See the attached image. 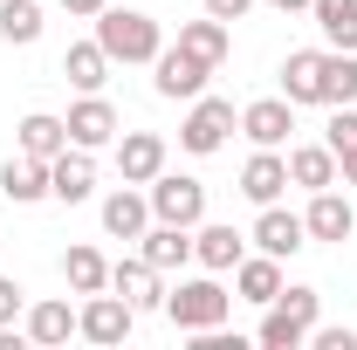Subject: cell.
I'll return each instance as SVG.
<instances>
[{
  "instance_id": "44dd1931",
  "label": "cell",
  "mask_w": 357,
  "mask_h": 350,
  "mask_svg": "<svg viewBox=\"0 0 357 350\" xmlns=\"http://www.w3.org/2000/svg\"><path fill=\"white\" fill-rule=\"evenodd\" d=\"M282 96L289 103H323V48H296L282 62Z\"/></svg>"
},
{
  "instance_id": "52a82bcc",
  "label": "cell",
  "mask_w": 357,
  "mask_h": 350,
  "mask_svg": "<svg viewBox=\"0 0 357 350\" xmlns=\"http://www.w3.org/2000/svg\"><path fill=\"white\" fill-rule=\"evenodd\" d=\"M206 76H213V62H199V55H185V48H158V62H151V89L158 96H172V103H192L199 89H206Z\"/></svg>"
},
{
  "instance_id": "4dcf8cb0",
  "label": "cell",
  "mask_w": 357,
  "mask_h": 350,
  "mask_svg": "<svg viewBox=\"0 0 357 350\" xmlns=\"http://www.w3.org/2000/svg\"><path fill=\"white\" fill-rule=\"evenodd\" d=\"M323 144H330V151H351V144H357V110H351V103H337V110H330Z\"/></svg>"
},
{
  "instance_id": "83f0119b",
  "label": "cell",
  "mask_w": 357,
  "mask_h": 350,
  "mask_svg": "<svg viewBox=\"0 0 357 350\" xmlns=\"http://www.w3.org/2000/svg\"><path fill=\"white\" fill-rule=\"evenodd\" d=\"M62 282H69L76 296H96V289H110V261H103L96 248H69V254H62Z\"/></svg>"
},
{
  "instance_id": "ba28073f",
  "label": "cell",
  "mask_w": 357,
  "mask_h": 350,
  "mask_svg": "<svg viewBox=\"0 0 357 350\" xmlns=\"http://www.w3.org/2000/svg\"><path fill=\"white\" fill-rule=\"evenodd\" d=\"M62 124H69V144H83V151H103V144H117V131H124L103 89H83V103H76Z\"/></svg>"
},
{
  "instance_id": "ffe728a7",
  "label": "cell",
  "mask_w": 357,
  "mask_h": 350,
  "mask_svg": "<svg viewBox=\"0 0 357 350\" xmlns=\"http://www.w3.org/2000/svg\"><path fill=\"white\" fill-rule=\"evenodd\" d=\"M234 289H241V303L268 309L275 296H282V261H275V254H241V268H234Z\"/></svg>"
},
{
  "instance_id": "30bf717a",
  "label": "cell",
  "mask_w": 357,
  "mask_h": 350,
  "mask_svg": "<svg viewBox=\"0 0 357 350\" xmlns=\"http://www.w3.org/2000/svg\"><path fill=\"white\" fill-rule=\"evenodd\" d=\"M241 254H248V234H234L227 220H199L192 227V261L206 268V275H234Z\"/></svg>"
},
{
  "instance_id": "7a4b0ae2",
  "label": "cell",
  "mask_w": 357,
  "mask_h": 350,
  "mask_svg": "<svg viewBox=\"0 0 357 350\" xmlns=\"http://www.w3.org/2000/svg\"><path fill=\"white\" fill-rule=\"evenodd\" d=\"M165 316H172V330H185V337H199V330H227L234 296H227L213 275H192V282L165 289Z\"/></svg>"
},
{
  "instance_id": "d590c367",
  "label": "cell",
  "mask_w": 357,
  "mask_h": 350,
  "mask_svg": "<svg viewBox=\"0 0 357 350\" xmlns=\"http://www.w3.org/2000/svg\"><path fill=\"white\" fill-rule=\"evenodd\" d=\"M337 178H344V185H357V144H351V151H337Z\"/></svg>"
},
{
  "instance_id": "603a6c76",
  "label": "cell",
  "mask_w": 357,
  "mask_h": 350,
  "mask_svg": "<svg viewBox=\"0 0 357 350\" xmlns=\"http://www.w3.org/2000/svg\"><path fill=\"white\" fill-rule=\"evenodd\" d=\"M289 185H303V192L337 185V151H330V144H296V151H289Z\"/></svg>"
},
{
  "instance_id": "f1b7e54d",
  "label": "cell",
  "mask_w": 357,
  "mask_h": 350,
  "mask_svg": "<svg viewBox=\"0 0 357 350\" xmlns=\"http://www.w3.org/2000/svg\"><path fill=\"white\" fill-rule=\"evenodd\" d=\"M62 76L76 89H103L110 83V55H103V42H76L69 55H62Z\"/></svg>"
},
{
  "instance_id": "277c9868",
  "label": "cell",
  "mask_w": 357,
  "mask_h": 350,
  "mask_svg": "<svg viewBox=\"0 0 357 350\" xmlns=\"http://www.w3.org/2000/svg\"><path fill=\"white\" fill-rule=\"evenodd\" d=\"M144 199H151V220H172V227H199L206 220V185L192 172H158L144 185Z\"/></svg>"
},
{
  "instance_id": "e0dca14e",
  "label": "cell",
  "mask_w": 357,
  "mask_h": 350,
  "mask_svg": "<svg viewBox=\"0 0 357 350\" xmlns=\"http://www.w3.org/2000/svg\"><path fill=\"white\" fill-rule=\"evenodd\" d=\"M241 192H248L255 206H275V199L289 192V158H282V151H261V144H255V158L241 165Z\"/></svg>"
},
{
  "instance_id": "4fadbf2b",
  "label": "cell",
  "mask_w": 357,
  "mask_h": 350,
  "mask_svg": "<svg viewBox=\"0 0 357 350\" xmlns=\"http://www.w3.org/2000/svg\"><path fill=\"white\" fill-rule=\"evenodd\" d=\"M117 172H124V185H151L165 172V137L158 131H124L117 137Z\"/></svg>"
},
{
  "instance_id": "d4e9b609",
  "label": "cell",
  "mask_w": 357,
  "mask_h": 350,
  "mask_svg": "<svg viewBox=\"0 0 357 350\" xmlns=\"http://www.w3.org/2000/svg\"><path fill=\"white\" fill-rule=\"evenodd\" d=\"M28 344H42V350H55V344H69L76 337V309L69 303H35L28 309V330H21Z\"/></svg>"
},
{
  "instance_id": "8fae6325",
  "label": "cell",
  "mask_w": 357,
  "mask_h": 350,
  "mask_svg": "<svg viewBox=\"0 0 357 350\" xmlns=\"http://www.w3.org/2000/svg\"><path fill=\"white\" fill-rule=\"evenodd\" d=\"M261 254H275V261H289V254H303L310 248V227H303V213H282V206H261V220H255V234H248Z\"/></svg>"
},
{
  "instance_id": "484cf974",
  "label": "cell",
  "mask_w": 357,
  "mask_h": 350,
  "mask_svg": "<svg viewBox=\"0 0 357 350\" xmlns=\"http://www.w3.org/2000/svg\"><path fill=\"white\" fill-rule=\"evenodd\" d=\"M316 28H323V42L330 48H351L357 55V0H310Z\"/></svg>"
},
{
  "instance_id": "1f68e13d",
  "label": "cell",
  "mask_w": 357,
  "mask_h": 350,
  "mask_svg": "<svg viewBox=\"0 0 357 350\" xmlns=\"http://www.w3.org/2000/svg\"><path fill=\"white\" fill-rule=\"evenodd\" d=\"M310 344L316 350H357V330H351V323H316Z\"/></svg>"
},
{
  "instance_id": "2e32d148",
  "label": "cell",
  "mask_w": 357,
  "mask_h": 350,
  "mask_svg": "<svg viewBox=\"0 0 357 350\" xmlns=\"http://www.w3.org/2000/svg\"><path fill=\"white\" fill-rule=\"evenodd\" d=\"M110 289H117L131 309H165V275L144 261V254H131V261L110 268Z\"/></svg>"
},
{
  "instance_id": "ac0fdd59",
  "label": "cell",
  "mask_w": 357,
  "mask_h": 350,
  "mask_svg": "<svg viewBox=\"0 0 357 350\" xmlns=\"http://www.w3.org/2000/svg\"><path fill=\"white\" fill-rule=\"evenodd\" d=\"M0 192H7L14 206H35V199H48V158H28V151H14V158L0 165Z\"/></svg>"
},
{
  "instance_id": "f546056e",
  "label": "cell",
  "mask_w": 357,
  "mask_h": 350,
  "mask_svg": "<svg viewBox=\"0 0 357 350\" xmlns=\"http://www.w3.org/2000/svg\"><path fill=\"white\" fill-rule=\"evenodd\" d=\"M0 42H14V48L42 42V7L35 0H0Z\"/></svg>"
},
{
  "instance_id": "8d00e7d4",
  "label": "cell",
  "mask_w": 357,
  "mask_h": 350,
  "mask_svg": "<svg viewBox=\"0 0 357 350\" xmlns=\"http://www.w3.org/2000/svg\"><path fill=\"white\" fill-rule=\"evenodd\" d=\"M268 7H282V14H310V0H268Z\"/></svg>"
},
{
  "instance_id": "cb8c5ba5",
  "label": "cell",
  "mask_w": 357,
  "mask_h": 350,
  "mask_svg": "<svg viewBox=\"0 0 357 350\" xmlns=\"http://www.w3.org/2000/svg\"><path fill=\"white\" fill-rule=\"evenodd\" d=\"M14 137H21V151H28V158H55V151H69V124H62V117H48V110H28V117L14 124Z\"/></svg>"
},
{
  "instance_id": "4316f807",
  "label": "cell",
  "mask_w": 357,
  "mask_h": 350,
  "mask_svg": "<svg viewBox=\"0 0 357 350\" xmlns=\"http://www.w3.org/2000/svg\"><path fill=\"white\" fill-rule=\"evenodd\" d=\"M323 103H357V55L351 48H323Z\"/></svg>"
},
{
  "instance_id": "9c48e42d",
  "label": "cell",
  "mask_w": 357,
  "mask_h": 350,
  "mask_svg": "<svg viewBox=\"0 0 357 350\" xmlns=\"http://www.w3.org/2000/svg\"><path fill=\"white\" fill-rule=\"evenodd\" d=\"M89 192H96V158H89L83 144L55 151V158H48V199H62V206H83Z\"/></svg>"
},
{
  "instance_id": "d6986e66",
  "label": "cell",
  "mask_w": 357,
  "mask_h": 350,
  "mask_svg": "<svg viewBox=\"0 0 357 350\" xmlns=\"http://www.w3.org/2000/svg\"><path fill=\"white\" fill-rule=\"evenodd\" d=\"M144 227H151V199L131 192V185H117V192L103 199V234H110V241H137Z\"/></svg>"
},
{
  "instance_id": "3957f363",
  "label": "cell",
  "mask_w": 357,
  "mask_h": 350,
  "mask_svg": "<svg viewBox=\"0 0 357 350\" xmlns=\"http://www.w3.org/2000/svg\"><path fill=\"white\" fill-rule=\"evenodd\" d=\"M316 309H323V296H316L310 282H296V289H282V296L261 309V330H255V337H261L268 350H303L310 330H316Z\"/></svg>"
},
{
  "instance_id": "6da1fadb",
  "label": "cell",
  "mask_w": 357,
  "mask_h": 350,
  "mask_svg": "<svg viewBox=\"0 0 357 350\" xmlns=\"http://www.w3.org/2000/svg\"><path fill=\"white\" fill-rule=\"evenodd\" d=\"M96 42H103L110 62H158L165 28H158L151 14H137V7H103V14H96Z\"/></svg>"
},
{
  "instance_id": "8992f818",
  "label": "cell",
  "mask_w": 357,
  "mask_h": 350,
  "mask_svg": "<svg viewBox=\"0 0 357 350\" xmlns=\"http://www.w3.org/2000/svg\"><path fill=\"white\" fill-rule=\"evenodd\" d=\"M137 330V309L117 296V289H96V296H83V309H76V337H89V344H124Z\"/></svg>"
},
{
  "instance_id": "e575fe53",
  "label": "cell",
  "mask_w": 357,
  "mask_h": 350,
  "mask_svg": "<svg viewBox=\"0 0 357 350\" xmlns=\"http://www.w3.org/2000/svg\"><path fill=\"white\" fill-rule=\"evenodd\" d=\"M62 7H69V14H76V21H96V14H103V7H110V0H62Z\"/></svg>"
},
{
  "instance_id": "5b68a950",
  "label": "cell",
  "mask_w": 357,
  "mask_h": 350,
  "mask_svg": "<svg viewBox=\"0 0 357 350\" xmlns=\"http://www.w3.org/2000/svg\"><path fill=\"white\" fill-rule=\"evenodd\" d=\"M234 124H241V117H234V103L199 89V96H192V110H185V124H178V144H185L192 158H213V151L227 144V131H234Z\"/></svg>"
},
{
  "instance_id": "d6a6232c",
  "label": "cell",
  "mask_w": 357,
  "mask_h": 350,
  "mask_svg": "<svg viewBox=\"0 0 357 350\" xmlns=\"http://www.w3.org/2000/svg\"><path fill=\"white\" fill-rule=\"evenodd\" d=\"M21 316H28V289L14 275H0V323H21Z\"/></svg>"
},
{
  "instance_id": "836d02e7",
  "label": "cell",
  "mask_w": 357,
  "mask_h": 350,
  "mask_svg": "<svg viewBox=\"0 0 357 350\" xmlns=\"http://www.w3.org/2000/svg\"><path fill=\"white\" fill-rule=\"evenodd\" d=\"M199 7H206V14H213V21H227V28H234V21H241V14H248V7H255V0H199Z\"/></svg>"
},
{
  "instance_id": "5bb4252c",
  "label": "cell",
  "mask_w": 357,
  "mask_h": 350,
  "mask_svg": "<svg viewBox=\"0 0 357 350\" xmlns=\"http://www.w3.org/2000/svg\"><path fill=\"white\" fill-rule=\"evenodd\" d=\"M137 254L158 268V275H172V268L192 261V227H172V220H151L144 234H137Z\"/></svg>"
},
{
  "instance_id": "7402d4cb",
  "label": "cell",
  "mask_w": 357,
  "mask_h": 350,
  "mask_svg": "<svg viewBox=\"0 0 357 350\" xmlns=\"http://www.w3.org/2000/svg\"><path fill=\"white\" fill-rule=\"evenodd\" d=\"M178 48L220 69V62H227V48H234V28H227V21H213V14H199V21H185V28H178Z\"/></svg>"
},
{
  "instance_id": "9a60e30c",
  "label": "cell",
  "mask_w": 357,
  "mask_h": 350,
  "mask_svg": "<svg viewBox=\"0 0 357 350\" xmlns=\"http://www.w3.org/2000/svg\"><path fill=\"white\" fill-rule=\"evenodd\" d=\"M303 227H310V241H351V234H357V213H351V199H344L337 185H323V192H310Z\"/></svg>"
},
{
  "instance_id": "7c38bea8",
  "label": "cell",
  "mask_w": 357,
  "mask_h": 350,
  "mask_svg": "<svg viewBox=\"0 0 357 350\" xmlns=\"http://www.w3.org/2000/svg\"><path fill=\"white\" fill-rule=\"evenodd\" d=\"M241 131L255 137L261 151H282L289 131H296V103H289V96H261V103H248V110H241Z\"/></svg>"
}]
</instances>
